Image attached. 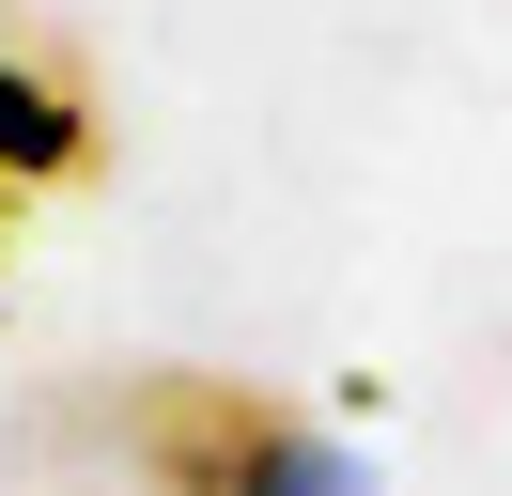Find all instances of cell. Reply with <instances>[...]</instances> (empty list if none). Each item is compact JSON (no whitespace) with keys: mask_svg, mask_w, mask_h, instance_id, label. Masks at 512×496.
<instances>
[{"mask_svg":"<svg viewBox=\"0 0 512 496\" xmlns=\"http://www.w3.org/2000/svg\"><path fill=\"white\" fill-rule=\"evenodd\" d=\"M94 171V78L63 47H16L0 31V186L32 202V186H78Z\"/></svg>","mask_w":512,"mask_h":496,"instance_id":"cell-1","label":"cell"},{"mask_svg":"<svg viewBox=\"0 0 512 496\" xmlns=\"http://www.w3.org/2000/svg\"><path fill=\"white\" fill-rule=\"evenodd\" d=\"M233 496H373V465H357L342 434H326L311 403H295V434H280V450H264V465H249Z\"/></svg>","mask_w":512,"mask_h":496,"instance_id":"cell-2","label":"cell"},{"mask_svg":"<svg viewBox=\"0 0 512 496\" xmlns=\"http://www.w3.org/2000/svg\"><path fill=\"white\" fill-rule=\"evenodd\" d=\"M0 279H16V186H0Z\"/></svg>","mask_w":512,"mask_h":496,"instance_id":"cell-3","label":"cell"}]
</instances>
